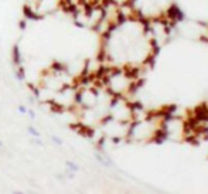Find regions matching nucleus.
Masks as SVG:
<instances>
[{"instance_id":"nucleus-1","label":"nucleus","mask_w":208,"mask_h":194,"mask_svg":"<svg viewBox=\"0 0 208 194\" xmlns=\"http://www.w3.org/2000/svg\"><path fill=\"white\" fill-rule=\"evenodd\" d=\"M21 62H23V57H21V52H20L19 45L16 44L13 47V64L16 67H21Z\"/></svg>"},{"instance_id":"nucleus-2","label":"nucleus","mask_w":208,"mask_h":194,"mask_svg":"<svg viewBox=\"0 0 208 194\" xmlns=\"http://www.w3.org/2000/svg\"><path fill=\"white\" fill-rule=\"evenodd\" d=\"M65 166H67L68 170H71V171H74V173H78L79 169H81V167H79L75 161H72V160H67V161H65Z\"/></svg>"},{"instance_id":"nucleus-3","label":"nucleus","mask_w":208,"mask_h":194,"mask_svg":"<svg viewBox=\"0 0 208 194\" xmlns=\"http://www.w3.org/2000/svg\"><path fill=\"white\" fill-rule=\"evenodd\" d=\"M27 132H28L33 138H40V136H41V133H40V132H38L34 126H28V128H27Z\"/></svg>"},{"instance_id":"nucleus-4","label":"nucleus","mask_w":208,"mask_h":194,"mask_svg":"<svg viewBox=\"0 0 208 194\" xmlns=\"http://www.w3.org/2000/svg\"><path fill=\"white\" fill-rule=\"evenodd\" d=\"M51 140H52V143L57 145V146H62V145H64V142H62L60 138H57L55 135H51Z\"/></svg>"},{"instance_id":"nucleus-5","label":"nucleus","mask_w":208,"mask_h":194,"mask_svg":"<svg viewBox=\"0 0 208 194\" xmlns=\"http://www.w3.org/2000/svg\"><path fill=\"white\" fill-rule=\"evenodd\" d=\"M17 111H19V114H20V115H27V111H28V108H27V106H24V105H19Z\"/></svg>"},{"instance_id":"nucleus-6","label":"nucleus","mask_w":208,"mask_h":194,"mask_svg":"<svg viewBox=\"0 0 208 194\" xmlns=\"http://www.w3.org/2000/svg\"><path fill=\"white\" fill-rule=\"evenodd\" d=\"M27 115L30 116V119H33V120L36 119V112H34L33 109H28V111H27Z\"/></svg>"},{"instance_id":"nucleus-7","label":"nucleus","mask_w":208,"mask_h":194,"mask_svg":"<svg viewBox=\"0 0 208 194\" xmlns=\"http://www.w3.org/2000/svg\"><path fill=\"white\" fill-rule=\"evenodd\" d=\"M33 143H36L37 146H40V147H42V140H40V138H34V140H33Z\"/></svg>"},{"instance_id":"nucleus-8","label":"nucleus","mask_w":208,"mask_h":194,"mask_svg":"<svg viewBox=\"0 0 208 194\" xmlns=\"http://www.w3.org/2000/svg\"><path fill=\"white\" fill-rule=\"evenodd\" d=\"M20 29H21V30H23V29H26V23H24V21H21V23H20Z\"/></svg>"},{"instance_id":"nucleus-9","label":"nucleus","mask_w":208,"mask_h":194,"mask_svg":"<svg viewBox=\"0 0 208 194\" xmlns=\"http://www.w3.org/2000/svg\"><path fill=\"white\" fill-rule=\"evenodd\" d=\"M0 147H3V142L1 140H0Z\"/></svg>"}]
</instances>
